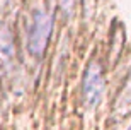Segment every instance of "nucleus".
<instances>
[{
  "label": "nucleus",
  "mask_w": 131,
  "mask_h": 130,
  "mask_svg": "<svg viewBox=\"0 0 131 130\" xmlns=\"http://www.w3.org/2000/svg\"><path fill=\"white\" fill-rule=\"evenodd\" d=\"M114 110H116V113L119 116H126L131 111V74H129V77H128L126 84H124V87L119 92V96H117Z\"/></svg>",
  "instance_id": "nucleus-4"
},
{
  "label": "nucleus",
  "mask_w": 131,
  "mask_h": 130,
  "mask_svg": "<svg viewBox=\"0 0 131 130\" xmlns=\"http://www.w3.org/2000/svg\"><path fill=\"white\" fill-rule=\"evenodd\" d=\"M15 67V43L9 26L0 24V70L4 74L12 72Z\"/></svg>",
  "instance_id": "nucleus-3"
},
{
  "label": "nucleus",
  "mask_w": 131,
  "mask_h": 130,
  "mask_svg": "<svg viewBox=\"0 0 131 130\" xmlns=\"http://www.w3.org/2000/svg\"><path fill=\"white\" fill-rule=\"evenodd\" d=\"M128 130H131V127H129V128H128Z\"/></svg>",
  "instance_id": "nucleus-6"
},
{
  "label": "nucleus",
  "mask_w": 131,
  "mask_h": 130,
  "mask_svg": "<svg viewBox=\"0 0 131 130\" xmlns=\"http://www.w3.org/2000/svg\"><path fill=\"white\" fill-rule=\"evenodd\" d=\"M106 91V79H104V70L97 60H90L83 72L82 79V92L83 101L89 108H95L104 98Z\"/></svg>",
  "instance_id": "nucleus-2"
},
{
  "label": "nucleus",
  "mask_w": 131,
  "mask_h": 130,
  "mask_svg": "<svg viewBox=\"0 0 131 130\" xmlns=\"http://www.w3.org/2000/svg\"><path fill=\"white\" fill-rule=\"evenodd\" d=\"M53 31V17L43 9H36L32 14L27 33V50L32 57H41L49 43V36Z\"/></svg>",
  "instance_id": "nucleus-1"
},
{
  "label": "nucleus",
  "mask_w": 131,
  "mask_h": 130,
  "mask_svg": "<svg viewBox=\"0 0 131 130\" xmlns=\"http://www.w3.org/2000/svg\"><path fill=\"white\" fill-rule=\"evenodd\" d=\"M75 4H77V0H60V9L65 15H70L73 12Z\"/></svg>",
  "instance_id": "nucleus-5"
}]
</instances>
